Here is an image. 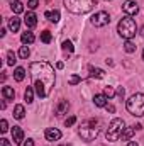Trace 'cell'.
Listing matches in <instances>:
<instances>
[{
    "mask_svg": "<svg viewBox=\"0 0 144 146\" xmlns=\"http://www.w3.org/2000/svg\"><path fill=\"white\" fill-rule=\"evenodd\" d=\"M115 94H117V92H115V88H114V87H110V85L104 88V95H105L107 99H114V97H115Z\"/></svg>",
    "mask_w": 144,
    "mask_h": 146,
    "instance_id": "28",
    "label": "cell"
},
{
    "mask_svg": "<svg viewBox=\"0 0 144 146\" xmlns=\"http://www.w3.org/2000/svg\"><path fill=\"white\" fill-rule=\"evenodd\" d=\"M51 39H53V36H51V33H49V31H42V33H41V41H42L44 44H49V42H51Z\"/></svg>",
    "mask_w": 144,
    "mask_h": 146,
    "instance_id": "29",
    "label": "cell"
},
{
    "mask_svg": "<svg viewBox=\"0 0 144 146\" xmlns=\"http://www.w3.org/2000/svg\"><path fill=\"white\" fill-rule=\"evenodd\" d=\"M124 49H126V53H134V51H136V44H134L131 39H127V41L124 42Z\"/></svg>",
    "mask_w": 144,
    "mask_h": 146,
    "instance_id": "26",
    "label": "cell"
},
{
    "mask_svg": "<svg viewBox=\"0 0 144 146\" xmlns=\"http://www.w3.org/2000/svg\"><path fill=\"white\" fill-rule=\"evenodd\" d=\"M105 109H107V112H110V114H114V112H115V107H114L112 104H107V106H105Z\"/></svg>",
    "mask_w": 144,
    "mask_h": 146,
    "instance_id": "36",
    "label": "cell"
},
{
    "mask_svg": "<svg viewBox=\"0 0 144 146\" xmlns=\"http://www.w3.org/2000/svg\"><path fill=\"white\" fill-rule=\"evenodd\" d=\"M122 10L126 12V15H136L137 12H139V5L134 2V0H126L124 2V5H122Z\"/></svg>",
    "mask_w": 144,
    "mask_h": 146,
    "instance_id": "8",
    "label": "cell"
},
{
    "mask_svg": "<svg viewBox=\"0 0 144 146\" xmlns=\"http://www.w3.org/2000/svg\"><path fill=\"white\" fill-rule=\"evenodd\" d=\"M117 95H119L120 99H124V95H126V90H124L122 87H119V88H117Z\"/></svg>",
    "mask_w": 144,
    "mask_h": 146,
    "instance_id": "34",
    "label": "cell"
},
{
    "mask_svg": "<svg viewBox=\"0 0 144 146\" xmlns=\"http://www.w3.org/2000/svg\"><path fill=\"white\" fill-rule=\"evenodd\" d=\"M141 127H143L141 124H136V126H129V127H126L124 133H122V136H120L122 141H131V138L134 136V133H136L137 129H141Z\"/></svg>",
    "mask_w": 144,
    "mask_h": 146,
    "instance_id": "11",
    "label": "cell"
},
{
    "mask_svg": "<svg viewBox=\"0 0 144 146\" xmlns=\"http://www.w3.org/2000/svg\"><path fill=\"white\" fill-rule=\"evenodd\" d=\"M100 133V121L95 119V117H90V119H85L81 124H80V129H78V134L81 136V139L85 141H93Z\"/></svg>",
    "mask_w": 144,
    "mask_h": 146,
    "instance_id": "2",
    "label": "cell"
},
{
    "mask_svg": "<svg viewBox=\"0 0 144 146\" xmlns=\"http://www.w3.org/2000/svg\"><path fill=\"white\" fill-rule=\"evenodd\" d=\"M75 122H76V117H75V115H70V117L65 121V126H66V127H71Z\"/></svg>",
    "mask_w": 144,
    "mask_h": 146,
    "instance_id": "31",
    "label": "cell"
},
{
    "mask_svg": "<svg viewBox=\"0 0 144 146\" xmlns=\"http://www.w3.org/2000/svg\"><path fill=\"white\" fill-rule=\"evenodd\" d=\"M107 97L104 95V94H97L95 97H93V104L97 106V107H105L107 106Z\"/></svg>",
    "mask_w": 144,
    "mask_h": 146,
    "instance_id": "16",
    "label": "cell"
},
{
    "mask_svg": "<svg viewBox=\"0 0 144 146\" xmlns=\"http://www.w3.org/2000/svg\"><path fill=\"white\" fill-rule=\"evenodd\" d=\"M117 33H119V36L124 37L126 41H127V39H132V37L136 36V33H137L136 21H134L131 15L122 17V19H120V22L117 24Z\"/></svg>",
    "mask_w": 144,
    "mask_h": 146,
    "instance_id": "3",
    "label": "cell"
},
{
    "mask_svg": "<svg viewBox=\"0 0 144 146\" xmlns=\"http://www.w3.org/2000/svg\"><path fill=\"white\" fill-rule=\"evenodd\" d=\"M19 27H20V19H19V17H15V15H14V17H10V19H9V29H10L12 33H17V31H19Z\"/></svg>",
    "mask_w": 144,
    "mask_h": 146,
    "instance_id": "15",
    "label": "cell"
},
{
    "mask_svg": "<svg viewBox=\"0 0 144 146\" xmlns=\"http://www.w3.org/2000/svg\"><path fill=\"white\" fill-rule=\"evenodd\" d=\"M31 78H32V87L36 90L37 97L41 99L49 97L56 82L54 68L48 61H36L31 65Z\"/></svg>",
    "mask_w": 144,
    "mask_h": 146,
    "instance_id": "1",
    "label": "cell"
},
{
    "mask_svg": "<svg viewBox=\"0 0 144 146\" xmlns=\"http://www.w3.org/2000/svg\"><path fill=\"white\" fill-rule=\"evenodd\" d=\"M141 36L144 37V27H143V29H141Z\"/></svg>",
    "mask_w": 144,
    "mask_h": 146,
    "instance_id": "40",
    "label": "cell"
},
{
    "mask_svg": "<svg viewBox=\"0 0 144 146\" xmlns=\"http://www.w3.org/2000/svg\"><path fill=\"white\" fill-rule=\"evenodd\" d=\"M24 115H26V109H24V106L19 104V106L14 107V117H15V119L20 121V119H24Z\"/></svg>",
    "mask_w": 144,
    "mask_h": 146,
    "instance_id": "20",
    "label": "cell"
},
{
    "mask_svg": "<svg viewBox=\"0 0 144 146\" xmlns=\"http://www.w3.org/2000/svg\"><path fill=\"white\" fill-rule=\"evenodd\" d=\"M63 146H66V145H63Z\"/></svg>",
    "mask_w": 144,
    "mask_h": 146,
    "instance_id": "42",
    "label": "cell"
},
{
    "mask_svg": "<svg viewBox=\"0 0 144 146\" xmlns=\"http://www.w3.org/2000/svg\"><path fill=\"white\" fill-rule=\"evenodd\" d=\"M7 129H9V124H7L5 119H2V121H0V131H2V133H7Z\"/></svg>",
    "mask_w": 144,
    "mask_h": 146,
    "instance_id": "33",
    "label": "cell"
},
{
    "mask_svg": "<svg viewBox=\"0 0 144 146\" xmlns=\"http://www.w3.org/2000/svg\"><path fill=\"white\" fill-rule=\"evenodd\" d=\"M44 17H48L51 22H58L59 21V10H48L44 14Z\"/></svg>",
    "mask_w": 144,
    "mask_h": 146,
    "instance_id": "21",
    "label": "cell"
},
{
    "mask_svg": "<svg viewBox=\"0 0 144 146\" xmlns=\"http://www.w3.org/2000/svg\"><path fill=\"white\" fill-rule=\"evenodd\" d=\"M97 5V0H65V7L71 14H87Z\"/></svg>",
    "mask_w": 144,
    "mask_h": 146,
    "instance_id": "4",
    "label": "cell"
},
{
    "mask_svg": "<svg viewBox=\"0 0 144 146\" xmlns=\"http://www.w3.org/2000/svg\"><path fill=\"white\" fill-rule=\"evenodd\" d=\"M29 54H31V49H29L27 46H20V49H19V56H20L22 60H27Z\"/></svg>",
    "mask_w": 144,
    "mask_h": 146,
    "instance_id": "27",
    "label": "cell"
},
{
    "mask_svg": "<svg viewBox=\"0 0 144 146\" xmlns=\"http://www.w3.org/2000/svg\"><path fill=\"white\" fill-rule=\"evenodd\" d=\"M68 82H70V85H76V83H80V82H81V78H80L78 75H71Z\"/></svg>",
    "mask_w": 144,
    "mask_h": 146,
    "instance_id": "30",
    "label": "cell"
},
{
    "mask_svg": "<svg viewBox=\"0 0 144 146\" xmlns=\"http://www.w3.org/2000/svg\"><path fill=\"white\" fill-rule=\"evenodd\" d=\"M44 136H46L48 141H59L61 139V131L56 129V127H48L46 133H44Z\"/></svg>",
    "mask_w": 144,
    "mask_h": 146,
    "instance_id": "10",
    "label": "cell"
},
{
    "mask_svg": "<svg viewBox=\"0 0 144 146\" xmlns=\"http://www.w3.org/2000/svg\"><path fill=\"white\" fill-rule=\"evenodd\" d=\"M124 129H126V122H124V119H120V117L114 119V121L108 124L107 131H105V138H107V141H110V143L117 141V139L122 136Z\"/></svg>",
    "mask_w": 144,
    "mask_h": 146,
    "instance_id": "6",
    "label": "cell"
},
{
    "mask_svg": "<svg viewBox=\"0 0 144 146\" xmlns=\"http://www.w3.org/2000/svg\"><path fill=\"white\" fill-rule=\"evenodd\" d=\"M2 95H3V99H5V100H14L15 92H14V88H12V87H2Z\"/></svg>",
    "mask_w": 144,
    "mask_h": 146,
    "instance_id": "17",
    "label": "cell"
},
{
    "mask_svg": "<svg viewBox=\"0 0 144 146\" xmlns=\"http://www.w3.org/2000/svg\"><path fill=\"white\" fill-rule=\"evenodd\" d=\"M24 24H26L27 29H34L37 26V15L34 12H27L26 17H24Z\"/></svg>",
    "mask_w": 144,
    "mask_h": 146,
    "instance_id": "13",
    "label": "cell"
},
{
    "mask_svg": "<svg viewBox=\"0 0 144 146\" xmlns=\"http://www.w3.org/2000/svg\"><path fill=\"white\" fill-rule=\"evenodd\" d=\"M15 63H17L15 53H14V51H9V53H7V65H9V66H14Z\"/></svg>",
    "mask_w": 144,
    "mask_h": 146,
    "instance_id": "24",
    "label": "cell"
},
{
    "mask_svg": "<svg viewBox=\"0 0 144 146\" xmlns=\"http://www.w3.org/2000/svg\"><path fill=\"white\" fill-rule=\"evenodd\" d=\"M0 146H12V145H10V141H9V139L2 138V139H0Z\"/></svg>",
    "mask_w": 144,
    "mask_h": 146,
    "instance_id": "35",
    "label": "cell"
},
{
    "mask_svg": "<svg viewBox=\"0 0 144 146\" xmlns=\"http://www.w3.org/2000/svg\"><path fill=\"white\" fill-rule=\"evenodd\" d=\"M14 78H15V82H22L24 78H26V70L24 68H15V72H14Z\"/></svg>",
    "mask_w": 144,
    "mask_h": 146,
    "instance_id": "23",
    "label": "cell"
},
{
    "mask_svg": "<svg viewBox=\"0 0 144 146\" xmlns=\"http://www.w3.org/2000/svg\"><path fill=\"white\" fill-rule=\"evenodd\" d=\"M37 5H39V0H27V7H29L31 10H34Z\"/></svg>",
    "mask_w": 144,
    "mask_h": 146,
    "instance_id": "32",
    "label": "cell"
},
{
    "mask_svg": "<svg viewBox=\"0 0 144 146\" xmlns=\"http://www.w3.org/2000/svg\"><path fill=\"white\" fill-rule=\"evenodd\" d=\"M12 139H14L15 145H22L24 143V131L19 126H14L12 127Z\"/></svg>",
    "mask_w": 144,
    "mask_h": 146,
    "instance_id": "12",
    "label": "cell"
},
{
    "mask_svg": "<svg viewBox=\"0 0 144 146\" xmlns=\"http://www.w3.org/2000/svg\"><path fill=\"white\" fill-rule=\"evenodd\" d=\"M20 41H22L24 44H32V42L36 41V37H34V34H32L31 31H26V33H22V36H20Z\"/></svg>",
    "mask_w": 144,
    "mask_h": 146,
    "instance_id": "18",
    "label": "cell"
},
{
    "mask_svg": "<svg viewBox=\"0 0 144 146\" xmlns=\"http://www.w3.org/2000/svg\"><path fill=\"white\" fill-rule=\"evenodd\" d=\"M22 146H34V141H32V139H27V141H26Z\"/></svg>",
    "mask_w": 144,
    "mask_h": 146,
    "instance_id": "37",
    "label": "cell"
},
{
    "mask_svg": "<svg viewBox=\"0 0 144 146\" xmlns=\"http://www.w3.org/2000/svg\"><path fill=\"white\" fill-rule=\"evenodd\" d=\"M88 72H90V76H92V78H104V76H105V72H104L102 68L88 66Z\"/></svg>",
    "mask_w": 144,
    "mask_h": 146,
    "instance_id": "19",
    "label": "cell"
},
{
    "mask_svg": "<svg viewBox=\"0 0 144 146\" xmlns=\"http://www.w3.org/2000/svg\"><path fill=\"white\" fill-rule=\"evenodd\" d=\"M56 68H58V70H61V68H63V63H61V61H58V63H56Z\"/></svg>",
    "mask_w": 144,
    "mask_h": 146,
    "instance_id": "38",
    "label": "cell"
},
{
    "mask_svg": "<svg viewBox=\"0 0 144 146\" xmlns=\"http://www.w3.org/2000/svg\"><path fill=\"white\" fill-rule=\"evenodd\" d=\"M126 107L129 110L131 115H136V117H143L144 115V95L143 94H134L127 99L126 102Z\"/></svg>",
    "mask_w": 144,
    "mask_h": 146,
    "instance_id": "5",
    "label": "cell"
},
{
    "mask_svg": "<svg viewBox=\"0 0 144 146\" xmlns=\"http://www.w3.org/2000/svg\"><path fill=\"white\" fill-rule=\"evenodd\" d=\"M127 146H139V145H137L136 141H129V143H127Z\"/></svg>",
    "mask_w": 144,
    "mask_h": 146,
    "instance_id": "39",
    "label": "cell"
},
{
    "mask_svg": "<svg viewBox=\"0 0 144 146\" xmlns=\"http://www.w3.org/2000/svg\"><path fill=\"white\" fill-rule=\"evenodd\" d=\"M9 5H10V9H12L14 14H22L24 12V5L19 0H9Z\"/></svg>",
    "mask_w": 144,
    "mask_h": 146,
    "instance_id": "14",
    "label": "cell"
},
{
    "mask_svg": "<svg viewBox=\"0 0 144 146\" xmlns=\"http://www.w3.org/2000/svg\"><path fill=\"white\" fill-rule=\"evenodd\" d=\"M143 58H144V49H143Z\"/></svg>",
    "mask_w": 144,
    "mask_h": 146,
    "instance_id": "41",
    "label": "cell"
},
{
    "mask_svg": "<svg viewBox=\"0 0 144 146\" xmlns=\"http://www.w3.org/2000/svg\"><path fill=\"white\" fill-rule=\"evenodd\" d=\"M90 22H92V26H95V27H104V26H107L108 22H110V15H108L105 10H100V12H97V14L92 15Z\"/></svg>",
    "mask_w": 144,
    "mask_h": 146,
    "instance_id": "7",
    "label": "cell"
},
{
    "mask_svg": "<svg viewBox=\"0 0 144 146\" xmlns=\"http://www.w3.org/2000/svg\"><path fill=\"white\" fill-rule=\"evenodd\" d=\"M61 48H63V51H65V53H68V54H71L73 51H75V48H73V42H71V41H63Z\"/></svg>",
    "mask_w": 144,
    "mask_h": 146,
    "instance_id": "25",
    "label": "cell"
},
{
    "mask_svg": "<svg viewBox=\"0 0 144 146\" xmlns=\"http://www.w3.org/2000/svg\"><path fill=\"white\" fill-rule=\"evenodd\" d=\"M68 109H70V102H68V100H65V99H61V100L58 102L56 109H54L56 117H63L65 114H68Z\"/></svg>",
    "mask_w": 144,
    "mask_h": 146,
    "instance_id": "9",
    "label": "cell"
},
{
    "mask_svg": "<svg viewBox=\"0 0 144 146\" xmlns=\"http://www.w3.org/2000/svg\"><path fill=\"white\" fill-rule=\"evenodd\" d=\"M34 92H36L34 87H27V88H26V92H24V99H26L27 104L32 102V99H34Z\"/></svg>",
    "mask_w": 144,
    "mask_h": 146,
    "instance_id": "22",
    "label": "cell"
}]
</instances>
